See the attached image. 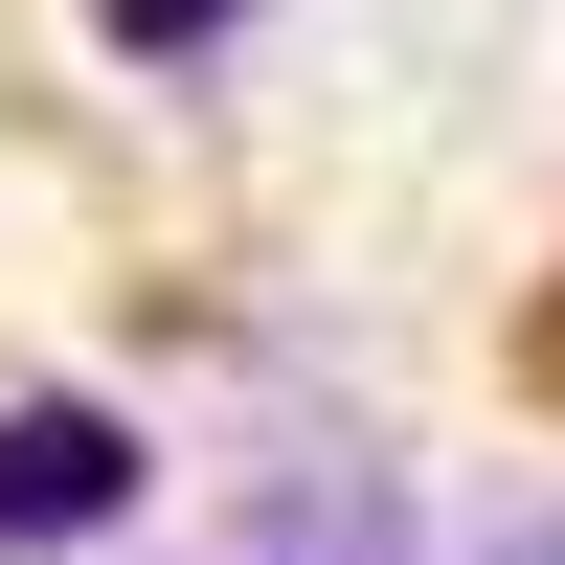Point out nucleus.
Segmentation results:
<instances>
[{"mask_svg":"<svg viewBox=\"0 0 565 565\" xmlns=\"http://www.w3.org/2000/svg\"><path fill=\"white\" fill-rule=\"evenodd\" d=\"M114 521H136V430H114V407H68V385H23V407H0V565L114 543Z\"/></svg>","mask_w":565,"mask_h":565,"instance_id":"obj_1","label":"nucleus"},{"mask_svg":"<svg viewBox=\"0 0 565 565\" xmlns=\"http://www.w3.org/2000/svg\"><path fill=\"white\" fill-rule=\"evenodd\" d=\"M90 23H114L136 68H181V45H226V23H249V0H90Z\"/></svg>","mask_w":565,"mask_h":565,"instance_id":"obj_2","label":"nucleus"}]
</instances>
